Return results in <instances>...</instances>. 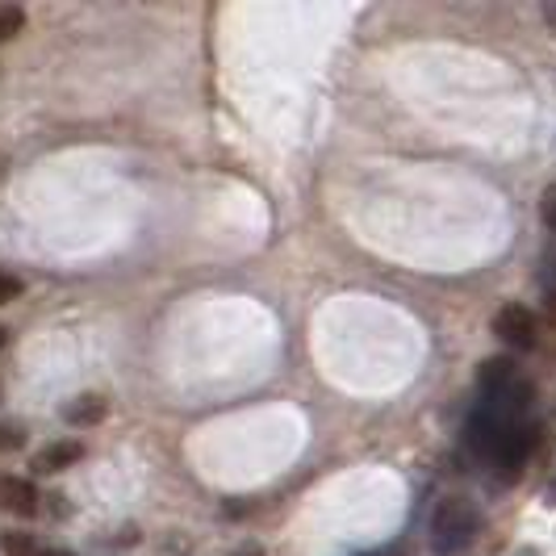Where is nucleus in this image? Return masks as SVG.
Wrapping results in <instances>:
<instances>
[{
    "label": "nucleus",
    "instance_id": "obj_1",
    "mask_svg": "<svg viewBox=\"0 0 556 556\" xmlns=\"http://www.w3.org/2000/svg\"><path fill=\"white\" fill-rule=\"evenodd\" d=\"M465 447L473 452V460L485 473L506 485L531 465L540 447V418L531 406H506V402L477 397L473 415L465 422Z\"/></svg>",
    "mask_w": 556,
    "mask_h": 556
},
{
    "label": "nucleus",
    "instance_id": "obj_17",
    "mask_svg": "<svg viewBox=\"0 0 556 556\" xmlns=\"http://www.w3.org/2000/svg\"><path fill=\"white\" fill-rule=\"evenodd\" d=\"M361 556H381V553H361Z\"/></svg>",
    "mask_w": 556,
    "mask_h": 556
},
{
    "label": "nucleus",
    "instance_id": "obj_9",
    "mask_svg": "<svg viewBox=\"0 0 556 556\" xmlns=\"http://www.w3.org/2000/svg\"><path fill=\"white\" fill-rule=\"evenodd\" d=\"M22 293H26V280L17 277V273H9V268H0V306L17 302Z\"/></svg>",
    "mask_w": 556,
    "mask_h": 556
},
{
    "label": "nucleus",
    "instance_id": "obj_6",
    "mask_svg": "<svg viewBox=\"0 0 556 556\" xmlns=\"http://www.w3.org/2000/svg\"><path fill=\"white\" fill-rule=\"evenodd\" d=\"M110 418V397L105 393H80L63 406V422L67 427H97Z\"/></svg>",
    "mask_w": 556,
    "mask_h": 556
},
{
    "label": "nucleus",
    "instance_id": "obj_14",
    "mask_svg": "<svg viewBox=\"0 0 556 556\" xmlns=\"http://www.w3.org/2000/svg\"><path fill=\"white\" fill-rule=\"evenodd\" d=\"M544 22L553 26V34H556V4H544Z\"/></svg>",
    "mask_w": 556,
    "mask_h": 556
},
{
    "label": "nucleus",
    "instance_id": "obj_7",
    "mask_svg": "<svg viewBox=\"0 0 556 556\" xmlns=\"http://www.w3.org/2000/svg\"><path fill=\"white\" fill-rule=\"evenodd\" d=\"M0 553L4 556H67L63 548L42 544V540L29 535V531H0Z\"/></svg>",
    "mask_w": 556,
    "mask_h": 556
},
{
    "label": "nucleus",
    "instance_id": "obj_13",
    "mask_svg": "<svg viewBox=\"0 0 556 556\" xmlns=\"http://www.w3.org/2000/svg\"><path fill=\"white\" fill-rule=\"evenodd\" d=\"M544 506H556V473H553V481H548V490H544Z\"/></svg>",
    "mask_w": 556,
    "mask_h": 556
},
{
    "label": "nucleus",
    "instance_id": "obj_15",
    "mask_svg": "<svg viewBox=\"0 0 556 556\" xmlns=\"http://www.w3.org/2000/svg\"><path fill=\"white\" fill-rule=\"evenodd\" d=\"M9 348V327H0V352Z\"/></svg>",
    "mask_w": 556,
    "mask_h": 556
},
{
    "label": "nucleus",
    "instance_id": "obj_16",
    "mask_svg": "<svg viewBox=\"0 0 556 556\" xmlns=\"http://www.w3.org/2000/svg\"><path fill=\"white\" fill-rule=\"evenodd\" d=\"M515 556H540V553H535V548H523V553H515Z\"/></svg>",
    "mask_w": 556,
    "mask_h": 556
},
{
    "label": "nucleus",
    "instance_id": "obj_12",
    "mask_svg": "<svg viewBox=\"0 0 556 556\" xmlns=\"http://www.w3.org/2000/svg\"><path fill=\"white\" fill-rule=\"evenodd\" d=\"M230 556H264V548L260 544H243V548H235Z\"/></svg>",
    "mask_w": 556,
    "mask_h": 556
},
{
    "label": "nucleus",
    "instance_id": "obj_11",
    "mask_svg": "<svg viewBox=\"0 0 556 556\" xmlns=\"http://www.w3.org/2000/svg\"><path fill=\"white\" fill-rule=\"evenodd\" d=\"M540 223L548 226V230H556V185H548L544 197H540Z\"/></svg>",
    "mask_w": 556,
    "mask_h": 556
},
{
    "label": "nucleus",
    "instance_id": "obj_3",
    "mask_svg": "<svg viewBox=\"0 0 556 556\" xmlns=\"http://www.w3.org/2000/svg\"><path fill=\"white\" fill-rule=\"evenodd\" d=\"M494 334L506 348H515V352H531L540 343V318L523 302H510V306H502L494 314Z\"/></svg>",
    "mask_w": 556,
    "mask_h": 556
},
{
    "label": "nucleus",
    "instance_id": "obj_18",
    "mask_svg": "<svg viewBox=\"0 0 556 556\" xmlns=\"http://www.w3.org/2000/svg\"><path fill=\"white\" fill-rule=\"evenodd\" d=\"M67 556H72V553H67Z\"/></svg>",
    "mask_w": 556,
    "mask_h": 556
},
{
    "label": "nucleus",
    "instance_id": "obj_10",
    "mask_svg": "<svg viewBox=\"0 0 556 556\" xmlns=\"http://www.w3.org/2000/svg\"><path fill=\"white\" fill-rule=\"evenodd\" d=\"M26 447V431L17 422H0V452H17Z\"/></svg>",
    "mask_w": 556,
    "mask_h": 556
},
{
    "label": "nucleus",
    "instance_id": "obj_8",
    "mask_svg": "<svg viewBox=\"0 0 556 556\" xmlns=\"http://www.w3.org/2000/svg\"><path fill=\"white\" fill-rule=\"evenodd\" d=\"M26 29V4H0V42H13Z\"/></svg>",
    "mask_w": 556,
    "mask_h": 556
},
{
    "label": "nucleus",
    "instance_id": "obj_4",
    "mask_svg": "<svg viewBox=\"0 0 556 556\" xmlns=\"http://www.w3.org/2000/svg\"><path fill=\"white\" fill-rule=\"evenodd\" d=\"M0 510H9V515H17V519H34V515L42 510L38 485L26 481V477L0 473Z\"/></svg>",
    "mask_w": 556,
    "mask_h": 556
},
{
    "label": "nucleus",
    "instance_id": "obj_5",
    "mask_svg": "<svg viewBox=\"0 0 556 556\" xmlns=\"http://www.w3.org/2000/svg\"><path fill=\"white\" fill-rule=\"evenodd\" d=\"M80 456H84L80 440H55V444H47L42 452H34L29 469L38 477H55V473H63V469H72Z\"/></svg>",
    "mask_w": 556,
    "mask_h": 556
},
{
    "label": "nucleus",
    "instance_id": "obj_2",
    "mask_svg": "<svg viewBox=\"0 0 556 556\" xmlns=\"http://www.w3.org/2000/svg\"><path fill=\"white\" fill-rule=\"evenodd\" d=\"M481 531V506L469 494H444L427 519V544L435 556H460L473 548Z\"/></svg>",
    "mask_w": 556,
    "mask_h": 556
}]
</instances>
